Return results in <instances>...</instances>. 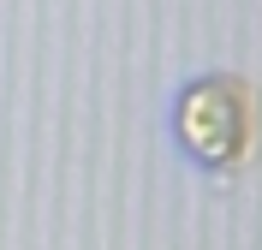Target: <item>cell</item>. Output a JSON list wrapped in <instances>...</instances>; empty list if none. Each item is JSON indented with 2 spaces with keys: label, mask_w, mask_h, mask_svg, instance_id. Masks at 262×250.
<instances>
[{
  "label": "cell",
  "mask_w": 262,
  "mask_h": 250,
  "mask_svg": "<svg viewBox=\"0 0 262 250\" xmlns=\"http://www.w3.org/2000/svg\"><path fill=\"white\" fill-rule=\"evenodd\" d=\"M256 131L250 113V89L238 78H196L179 96V137L191 143L196 161L209 167H238Z\"/></svg>",
  "instance_id": "cell-1"
}]
</instances>
